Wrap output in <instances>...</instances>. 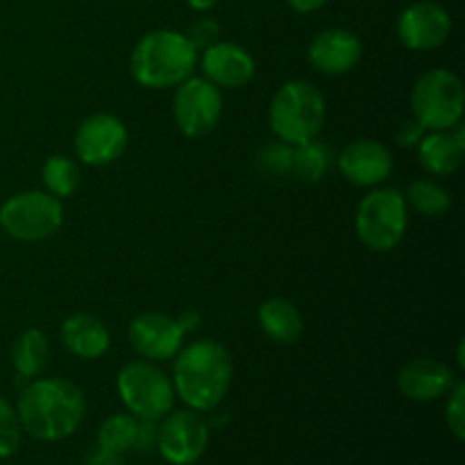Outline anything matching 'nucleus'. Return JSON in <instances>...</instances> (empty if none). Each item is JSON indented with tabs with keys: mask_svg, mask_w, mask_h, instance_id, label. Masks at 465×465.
<instances>
[{
	"mask_svg": "<svg viewBox=\"0 0 465 465\" xmlns=\"http://www.w3.org/2000/svg\"><path fill=\"white\" fill-rule=\"evenodd\" d=\"M465 157V132L459 125L445 132H427L418 143L420 166L434 177H448L461 168Z\"/></svg>",
	"mask_w": 465,
	"mask_h": 465,
	"instance_id": "obj_18",
	"label": "nucleus"
},
{
	"mask_svg": "<svg viewBox=\"0 0 465 465\" xmlns=\"http://www.w3.org/2000/svg\"><path fill=\"white\" fill-rule=\"evenodd\" d=\"M254 166H257V171L263 177H271V180H282V177L291 175V168H293V145L284 143L280 139L262 145L257 157H254Z\"/></svg>",
	"mask_w": 465,
	"mask_h": 465,
	"instance_id": "obj_26",
	"label": "nucleus"
},
{
	"mask_svg": "<svg viewBox=\"0 0 465 465\" xmlns=\"http://www.w3.org/2000/svg\"><path fill=\"white\" fill-rule=\"evenodd\" d=\"M184 330L177 318L162 312H143L134 316L127 327L130 348L145 361H171L184 345Z\"/></svg>",
	"mask_w": 465,
	"mask_h": 465,
	"instance_id": "obj_12",
	"label": "nucleus"
},
{
	"mask_svg": "<svg viewBox=\"0 0 465 465\" xmlns=\"http://www.w3.org/2000/svg\"><path fill=\"white\" fill-rule=\"evenodd\" d=\"M234 361L230 350L213 339L182 345L173 363L175 395L193 411H213L230 393Z\"/></svg>",
	"mask_w": 465,
	"mask_h": 465,
	"instance_id": "obj_2",
	"label": "nucleus"
},
{
	"mask_svg": "<svg viewBox=\"0 0 465 465\" xmlns=\"http://www.w3.org/2000/svg\"><path fill=\"white\" fill-rule=\"evenodd\" d=\"M184 35L189 36V41L198 48L200 53V50L209 48V45H213L216 41H221V25H218L216 18L200 16L191 23L189 30H186Z\"/></svg>",
	"mask_w": 465,
	"mask_h": 465,
	"instance_id": "obj_29",
	"label": "nucleus"
},
{
	"mask_svg": "<svg viewBox=\"0 0 465 465\" xmlns=\"http://www.w3.org/2000/svg\"><path fill=\"white\" fill-rule=\"evenodd\" d=\"M50 361V341L36 327L21 331L12 343V363L14 371L21 380L30 381L44 375Z\"/></svg>",
	"mask_w": 465,
	"mask_h": 465,
	"instance_id": "obj_22",
	"label": "nucleus"
},
{
	"mask_svg": "<svg viewBox=\"0 0 465 465\" xmlns=\"http://www.w3.org/2000/svg\"><path fill=\"white\" fill-rule=\"evenodd\" d=\"M64 223L62 200L48 191H21L0 207V227L12 239L39 243L57 234Z\"/></svg>",
	"mask_w": 465,
	"mask_h": 465,
	"instance_id": "obj_8",
	"label": "nucleus"
},
{
	"mask_svg": "<svg viewBox=\"0 0 465 465\" xmlns=\"http://www.w3.org/2000/svg\"><path fill=\"white\" fill-rule=\"evenodd\" d=\"M59 339H62L64 348L82 361L100 359L112 345V334H109L107 325L91 313H73V316L64 318L62 327H59Z\"/></svg>",
	"mask_w": 465,
	"mask_h": 465,
	"instance_id": "obj_19",
	"label": "nucleus"
},
{
	"mask_svg": "<svg viewBox=\"0 0 465 465\" xmlns=\"http://www.w3.org/2000/svg\"><path fill=\"white\" fill-rule=\"evenodd\" d=\"M425 134V127H422L416 118H409V121H402V125L398 127L395 139H398V143L402 145V148H418V143H420Z\"/></svg>",
	"mask_w": 465,
	"mask_h": 465,
	"instance_id": "obj_30",
	"label": "nucleus"
},
{
	"mask_svg": "<svg viewBox=\"0 0 465 465\" xmlns=\"http://www.w3.org/2000/svg\"><path fill=\"white\" fill-rule=\"evenodd\" d=\"M127 127L118 116L107 112L91 114L84 121L77 125L75 139H73V148H75L77 159L84 166H109L127 148Z\"/></svg>",
	"mask_w": 465,
	"mask_h": 465,
	"instance_id": "obj_11",
	"label": "nucleus"
},
{
	"mask_svg": "<svg viewBox=\"0 0 465 465\" xmlns=\"http://www.w3.org/2000/svg\"><path fill=\"white\" fill-rule=\"evenodd\" d=\"M23 434L41 443H57L80 430L86 416L84 391L66 377H35L16 400Z\"/></svg>",
	"mask_w": 465,
	"mask_h": 465,
	"instance_id": "obj_1",
	"label": "nucleus"
},
{
	"mask_svg": "<svg viewBox=\"0 0 465 465\" xmlns=\"http://www.w3.org/2000/svg\"><path fill=\"white\" fill-rule=\"evenodd\" d=\"M336 166V154L331 145L325 141L312 139L307 143L293 145V168L291 175L298 180L307 182V184H318L330 175L331 168Z\"/></svg>",
	"mask_w": 465,
	"mask_h": 465,
	"instance_id": "obj_23",
	"label": "nucleus"
},
{
	"mask_svg": "<svg viewBox=\"0 0 465 465\" xmlns=\"http://www.w3.org/2000/svg\"><path fill=\"white\" fill-rule=\"evenodd\" d=\"M218 3H221V0H186V5H189L193 12H200V14L212 12Z\"/></svg>",
	"mask_w": 465,
	"mask_h": 465,
	"instance_id": "obj_33",
	"label": "nucleus"
},
{
	"mask_svg": "<svg viewBox=\"0 0 465 465\" xmlns=\"http://www.w3.org/2000/svg\"><path fill=\"white\" fill-rule=\"evenodd\" d=\"M445 422L457 440H465V384L461 380L454 381L452 391L448 393V407H445Z\"/></svg>",
	"mask_w": 465,
	"mask_h": 465,
	"instance_id": "obj_28",
	"label": "nucleus"
},
{
	"mask_svg": "<svg viewBox=\"0 0 465 465\" xmlns=\"http://www.w3.org/2000/svg\"><path fill=\"white\" fill-rule=\"evenodd\" d=\"M452 35V16L448 9L431 0H418L398 16V36L404 48L430 53L440 48Z\"/></svg>",
	"mask_w": 465,
	"mask_h": 465,
	"instance_id": "obj_13",
	"label": "nucleus"
},
{
	"mask_svg": "<svg viewBox=\"0 0 465 465\" xmlns=\"http://www.w3.org/2000/svg\"><path fill=\"white\" fill-rule=\"evenodd\" d=\"M154 440L168 465H193L207 452L209 425L193 409H180L162 418Z\"/></svg>",
	"mask_w": 465,
	"mask_h": 465,
	"instance_id": "obj_10",
	"label": "nucleus"
},
{
	"mask_svg": "<svg viewBox=\"0 0 465 465\" xmlns=\"http://www.w3.org/2000/svg\"><path fill=\"white\" fill-rule=\"evenodd\" d=\"M259 327L263 334L277 345H293L298 343L304 331L302 313L298 312L293 302L284 298L263 300L257 312Z\"/></svg>",
	"mask_w": 465,
	"mask_h": 465,
	"instance_id": "obj_20",
	"label": "nucleus"
},
{
	"mask_svg": "<svg viewBox=\"0 0 465 465\" xmlns=\"http://www.w3.org/2000/svg\"><path fill=\"white\" fill-rule=\"evenodd\" d=\"M404 200H407V207L425 218H440L452 207V193L430 177L413 180L404 193Z\"/></svg>",
	"mask_w": 465,
	"mask_h": 465,
	"instance_id": "obj_24",
	"label": "nucleus"
},
{
	"mask_svg": "<svg viewBox=\"0 0 465 465\" xmlns=\"http://www.w3.org/2000/svg\"><path fill=\"white\" fill-rule=\"evenodd\" d=\"M198 57V48L184 32L162 27L136 41L130 54V71L145 89H175L193 75Z\"/></svg>",
	"mask_w": 465,
	"mask_h": 465,
	"instance_id": "obj_3",
	"label": "nucleus"
},
{
	"mask_svg": "<svg viewBox=\"0 0 465 465\" xmlns=\"http://www.w3.org/2000/svg\"><path fill=\"white\" fill-rule=\"evenodd\" d=\"M116 391L127 413L141 422H159L175 407L173 380L154 361H127L116 375Z\"/></svg>",
	"mask_w": 465,
	"mask_h": 465,
	"instance_id": "obj_6",
	"label": "nucleus"
},
{
	"mask_svg": "<svg viewBox=\"0 0 465 465\" xmlns=\"http://www.w3.org/2000/svg\"><path fill=\"white\" fill-rule=\"evenodd\" d=\"M177 322H180V327L184 330V334H191V331L198 330L200 322H203V318H200L198 312H184L177 316Z\"/></svg>",
	"mask_w": 465,
	"mask_h": 465,
	"instance_id": "obj_32",
	"label": "nucleus"
},
{
	"mask_svg": "<svg viewBox=\"0 0 465 465\" xmlns=\"http://www.w3.org/2000/svg\"><path fill=\"white\" fill-rule=\"evenodd\" d=\"M363 45L354 32L345 27H327L318 32L307 50L309 64L322 75H345L361 62Z\"/></svg>",
	"mask_w": 465,
	"mask_h": 465,
	"instance_id": "obj_16",
	"label": "nucleus"
},
{
	"mask_svg": "<svg viewBox=\"0 0 465 465\" xmlns=\"http://www.w3.org/2000/svg\"><path fill=\"white\" fill-rule=\"evenodd\" d=\"M327 118L325 95L307 80H289L275 91L268 121L275 139L289 145L318 139Z\"/></svg>",
	"mask_w": 465,
	"mask_h": 465,
	"instance_id": "obj_4",
	"label": "nucleus"
},
{
	"mask_svg": "<svg viewBox=\"0 0 465 465\" xmlns=\"http://www.w3.org/2000/svg\"><path fill=\"white\" fill-rule=\"evenodd\" d=\"M341 175L359 189L381 186L393 173V154L389 145L375 139L350 141L336 157Z\"/></svg>",
	"mask_w": 465,
	"mask_h": 465,
	"instance_id": "obj_14",
	"label": "nucleus"
},
{
	"mask_svg": "<svg viewBox=\"0 0 465 465\" xmlns=\"http://www.w3.org/2000/svg\"><path fill=\"white\" fill-rule=\"evenodd\" d=\"M41 182H44V191H48L54 198H71L82 182L80 163L66 154H53L45 159L41 168Z\"/></svg>",
	"mask_w": 465,
	"mask_h": 465,
	"instance_id": "obj_25",
	"label": "nucleus"
},
{
	"mask_svg": "<svg viewBox=\"0 0 465 465\" xmlns=\"http://www.w3.org/2000/svg\"><path fill=\"white\" fill-rule=\"evenodd\" d=\"M223 94L216 84L203 75H191L175 86L173 95V118L177 130L189 139L207 136L221 123Z\"/></svg>",
	"mask_w": 465,
	"mask_h": 465,
	"instance_id": "obj_9",
	"label": "nucleus"
},
{
	"mask_svg": "<svg viewBox=\"0 0 465 465\" xmlns=\"http://www.w3.org/2000/svg\"><path fill=\"white\" fill-rule=\"evenodd\" d=\"M148 422L136 420L132 413H114L100 425L98 448L104 457H121L132 448H139L145 439Z\"/></svg>",
	"mask_w": 465,
	"mask_h": 465,
	"instance_id": "obj_21",
	"label": "nucleus"
},
{
	"mask_svg": "<svg viewBox=\"0 0 465 465\" xmlns=\"http://www.w3.org/2000/svg\"><path fill=\"white\" fill-rule=\"evenodd\" d=\"M407 227L409 207L400 189L375 186L359 203L354 230L371 252H391L398 248L407 234Z\"/></svg>",
	"mask_w": 465,
	"mask_h": 465,
	"instance_id": "obj_5",
	"label": "nucleus"
},
{
	"mask_svg": "<svg viewBox=\"0 0 465 465\" xmlns=\"http://www.w3.org/2000/svg\"><path fill=\"white\" fill-rule=\"evenodd\" d=\"M459 377L448 363L439 359L418 357L404 363L402 371L398 372V389L411 402H434V400L445 398Z\"/></svg>",
	"mask_w": 465,
	"mask_h": 465,
	"instance_id": "obj_17",
	"label": "nucleus"
},
{
	"mask_svg": "<svg viewBox=\"0 0 465 465\" xmlns=\"http://www.w3.org/2000/svg\"><path fill=\"white\" fill-rule=\"evenodd\" d=\"M289 7L298 14H313L327 5V0H286Z\"/></svg>",
	"mask_w": 465,
	"mask_h": 465,
	"instance_id": "obj_31",
	"label": "nucleus"
},
{
	"mask_svg": "<svg viewBox=\"0 0 465 465\" xmlns=\"http://www.w3.org/2000/svg\"><path fill=\"white\" fill-rule=\"evenodd\" d=\"M200 71L218 89H243L257 73L254 57L239 44L216 41L209 48L200 50Z\"/></svg>",
	"mask_w": 465,
	"mask_h": 465,
	"instance_id": "obj_15",
	"label": "nucleus"
},
{
	"mask_svg": "<svg viewBox=\"0 0 465 465\" xmlns=\"http://www.w3.org/2000/svg\"><path fill=\"white\" fill-rule=\"evenodd\" d=\"M411 112L427 132L452 130L465 112L461 77L448 68L422 73L411 89Z\"/></svg>",
	"mask_w": 465,
	"mask_h": 465,
	"instance_id": "obj_7",
	"label": "nucleus"
},
{
	"mask_svg": "<svg viewBox=\"0 0 465 465\" xmlns=\"http://www.w3.org/2000/svg\"><path fill=\"white\" fill-rule=\"evenodd\" d=\"M23 440V427L16 409L0 395V459H9L18 452Z\"/></svg>",
	"mask_w": 465,
	"mask_h": 465,
	"instance_id": "obj_27",
	"label": "nucleus"
}]
</instances>
